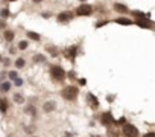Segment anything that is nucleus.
Listing matches in <instances>:
<instances>
[{"label": "nucleus", "instance_id": "obj_25", "mask_svg": "<svg viewBox=\"0 0 155 137\" xmlns=\"http://www.w3.org/2000/svg\"><path fill=\"white\" fill-rule=\"evenodd\" d=\"M8 78H9V81L12 82L15 78H18V73H17V70H11V72H8Z\"/></svg>", "mask_w": 155, "mask_h": 137}, {"label": "nucleus", "instance_id": "obj_37", "mask_svg": "<svg viewBox=\"0 0 155 137\" xmlns=\"http://www.w3.org/2000/svg\"><path fill=\"white\" fill-rule=\"evenodd\" d=\"M9 3H14V2H18V0H8Z\"/></svg>", "mask_w": 155, "mask_h": 137}, {"label": "nucleus", "instance_id": "obj_42", "mask_svg": "<svg viewBox=\"0 0 155 137\" xmlns=\"http://www.w3.org/2000/svg\"><path fill=\"white\" fill-rule=\"evenodd\" d=\"M32 137H35V136H32Z\"/></svg>", "mask_w": 155, "mask_h": 137}, {"label": "nucleus", "instance_id": "obj_33", "mask_svg": "<svg viewBox=\"0 0 155 137\" xmlns=\"http://www.w3.org/2000/svg\"><path fill=\"white\" fill-rule=\"evenodd\" d=\"M143 137H155V132L154 131H150V132H146V134Z\"/></svg>", "mask_w": 155, "mask_h": 137}, {"label": "nucleus", "instance_id": "obj_14", "mask_svg": "<svg viewBox=\"0 0 155 137\" xmlns=\"http://www.w3.org/2000/svg\"><path fill=\"white\" fill-rule=\"evenodd\" d=\"M8 108H9V101L6 98H0V113L5 114L8 111Z\"/></svg>", "mask_w": 155, "mask_h": 137}, {"label": "nucleus", "instance_id": "obj_10", "mask_svg": "<svg viewBox=\"0 0 155 137\" xmlns=\"http://www.w3.org/2000/svg\"><path fill=\"white\" fill-rule=\"evenodd\" d=\"M113 21H114V23H117V24H122V26H131V24H134V20L128 19V17H123V15H119L117 19H114Z\"/></svg>", "mask_w": 155, "mask_h": 137}, {"label": "nucleus", "instance_id": "obj_24", "mask_svg": "<svg viewBox=\"0 0 155 137\" xmlns=\"http://www.w3.org/2000/svg\"><path fill=\"white\" fill-rule=\"evenodd\" d=\"M132 17L134 19H141V17H149V14H144L141 11H132Z\"/></svg>", "mask_w": 155, "mask_h": 137}, {"label": "nucleus", "instance_id": "obj_23", "mask_svg": "<svg viewBox=\"0 0 155 137\" xmlns=\"http://www.w3.org/2000/svg\"><path fill=\"white\" fill-rule=\"evenodd\" d=\"M14 66H15V69H23L24 67V66H26V61L23 60V58H17L15 60V63H14Z\"/></svg>", "mask_w": 155, "mask_h": 137}, {"label": "nucleus", "instance_id": "obj_21", "mask_svg": "<svg viewBox=\"0 0 155 137\" xmlns=\"http://www.w3.org/2000/svg\"><path fill=\"white\" fill-rule=\"evenodd\" d=\"M29 47V41L28 40H20L18 43H17V49L18 50H26Z\"/></svg>", "mask_w": 155, "mask_h": 137}, {"label": "nucleus", "instance_id": "obj_12", "mask_svg": "<svg viewBox=\"0 0 155 137\" xmlns=\"http://www.w3.org/2000/svg\"><path fill=\"white\" fill-rule=\"evenodd\" d=\"M3 38H5L6 43H12V41H14V38H15V32L12 29L6 28L5 30H3Z\"/></svg>", "mask_w": 155, "mask_h": 137}, {"label": "nucleus", "instance_id": "obj_9", "mask_svg": "<svg viewBox=\"0 0 155 137\" xmlns=\"http://www.w3.org/2000/svg\"><path fill=\"white\" fill-rule=\"evenodd\" d=\"M56 107H58V104H56V101H46V102L43 104V111L44 113H52V111H55Z\"/></svg>", "mask_w": 155, "mask_h": 137}, {"label": "nucleus", "instance_id": "obj_2", "mask_svg": "<svg viewBox=\"0 0 155 137\" xmlns=\"http://www.w3.org/2000/svg\"><path fill=\"white\" fill-rule=\"evenodd\" d=\"M75 15H78V17H90L94 14V6L90 5V3H87V2H84L81 3L78 8H75Z\"/></svg>", "mask_w": 155, "mask_h": 137}, {"label": "nucleus", "instance_id": "obj_38", "mask_svg": "<svg viewBox=\"0 0 155 137\" xmlns=\"http://www.w3.org/2000/svg\"><path fill=\"white\" fill-rule=\"evenodd\" d=\"M91 137H102V136H96V134H93Z\"/></svg>", "mask_w": 155, "mask_h": 137}, {"label": "nucleus", "instance_id": "obj_18", "mask_svg": "<svg viewBox=\"0 0 155 137\" xmlns=\"http://www.w3.org/2000/svg\"><path fill=\"white\" fill-rule=\"evenodd\" d=\"M11 81H5V82H2L0 84V91H2V93H8V91L11 90Z\"/></svg>", "mask_w": 155, "mask_h": 137}, {"label": "nucleus", "instance_id": "obj_32", "mask_svg": "<svg viewBox=\"0 0 155 137\" xmlns=\"http://www.w3.org/2000/svg\"><path fill=\"white\" fill-rule=\"evenodd\" d=\"M116 123H119V125H123V123H126V119L125 117H120L119 120H116Z\"/></svg>", "mask_w": 155, "mask_h": 137}, {"label": "nucleus", "instance_id": "obj_4", "mask_svg": "<svg viewBox=\"0 0 155 137\" xmlns=\"http://www.w3.org/2000/svg\"><path fill=\"white\" fill-rule=\"evenodd\" d=\"M73 19H75V12L70 9H64V11L58 12V15H56V21L61 24L70 23V21H73Z\"/></svg>", "mask_w": 155, "mask_h": 137}, {"label": "nucleus", "instance_id": "obj_6", "mask_svg": "<svg viewBox=\"0 0 155 137\" xmlns=\"http://www.w3.org/2000/svg\"><path fill=\"white\" fill-rule=\"evenodd\" d=\"M134 24H137L139 28H143V29H152L155 28L152 20L149 19V17H141V19H135L134 20Z\"/></svg>", "mask_w": 155, "mask_h": 137}, {"label": "nucleus", "instance_id": "obj_36", "mask_svg": "<svg viewBox=\"0 0 155 137\" xmlns=\"http://www.w3.org/2000/svg\"><path fill=\"white\" fill-rule=\"evenodd\" d=\"M43 0H32V3H41Z\"/></svg>", "mask_w": 155, "mask_h": 137}, {"label": "nucleus", "instance_id": "obj_17", "mask_svg": "<svg viewBox=\"0 0 155 137\" xmlns=\"http://www.w3.org/2000/svg\"><path fill=\"white\" fill-rule=\"evenodd\" d=\"M24 113L29 114V116H32V117H37V108H35L34 105H26V107H24Z\"/></svg>", "mask_w": 155, "mask_h": 137}, {"label": "nucleus", "instance_id": "obj_30", "mask_svg": "<svg viewBox=\"0 0 155 137\" xmlns=\"http://www.w3.org/2000/svg\"><path fill=\"white\" fill-rule=\"evenodd\" d=\"M41 17H43V19H50L52 12H41Z\"/></svg>", "mask_w": 155, "mask_h": 137}, {"label": "nucleus", "instance_id": "obj_35", "mask_svg": "<svg viewBox=\"0 0 155 137\" xmlns=\"http://www.w3.org/2000/svg\"><path fill=\"white\" fill-rule=\"evenodd\" d=\"M15 52H17L15 47H9V54H15Z\"/></svg>", "mask_w": 155, "mask_h": 137}, {"label": "nucleus", "instance_id": "obj_16", "mask_svg": "<svg viewBox=\"0 0 155 137\" xmlns=\"http://www.w3.org/2000/svg\"><path fill=\"white\" fill-rule=\"evenodd\" d=\"M26 37L29 40H34V41H40V40H41V35L38 32H34V30H28V32H26Z\"/></svg>", "mask_w": 155, "mask_h": 137}, {"label": "nucleus", "instance_id": "obj_29", "mask_svg": "<svg viewBox=\"0 0 155 137\" xmlns=\"http://www.w3.org/2000/svg\"><path fill=\"white\" fill-rule=\"evenodd\" d=\"M67 76H69L70 79H73V81H75V79L78 78V76H76V72H75V70H70V72L67 73Z\"/></svg>", "mask_w": 155, "mask_h": 137}, {"label": "nucleus", "instance_id": "obj_34", "mask_svg": "<svg viewBox=\"0 0 155 137\" xmlns=\"http://www.w3.org/2000/svg\"><path fill=\"white\" fill-rule=\"evenodd\" d=\"M2 61H3V64H5V66H9V64H11V61L8 60V58H6V60H2Z\"/></svg>", "mask_w": 155, "mask_h": 137}, {"label": "nucleus", "instance_id": "obj_15", "mask_svg": "<svg viewBox=\"0 0 155 137\" xmlns=\"http://www.w3.org/2000/svg\"><path fill=\"white\" fill-rule=\"evenodd\" d=\"M100 119H102V123H104V125H109V123L116 122V120L111 117V113H104V114L100 116Z\"/></svg>", "mask_w": 155, "mask_h": 137}, {"label": "nucleus", "instance_id": "obj_11", "mask_svg": "<svg viewBox=\"0 0 155 137\" xmlns=\"http://www.w3.org/2000/svg\"><path fill=\"white\" fill-rule=\"evenodd\" d=\"M87 102H88V105H90L93 110L99 108V101H97V98L93 93H87Z\"/></svg>", "mask_w": 155, "mask_h": 137}, {"label": "nucleus", "instance_id": "obj_39", "mask_svg": "<svg viewBox=\"0 0 155 137\" xmlns=\"http://www.w3.org/2000/svg\"><path fill=\"white\" fill-rule=\"evenodd\" d=\"M2 60H3V56H2V55H0V63H2Z\"/></svg>", "mask_w": 155, "mask_h": 137}, {"label": "nucleus", "instance_id": "obj_40", "mask_svg": "<svg viewBox=\"0 0 155 137\" xmlns=\"http://www.w3.org/2000/svg\"><path fill=\"white\" fill-rule=\"evenodd\" d=\"M79 2H81V3H84V2H87V0H79Z\"/></svg>", "mask_w": 155, "mask_h": 137}, {"label": "nucleus", "instance_id": "obj_8", "mask_svg": "<svg viewBox=\"0 0 155 137\" xmlns=\"http://www.w3.org/2000/svg\"><path fill=\"white\" fill-rule=\"evenodd\" d=\"M113 11L114 12H117V14H120V15H126L128 12H129V8H128L126 5H123V3H113Z\"/></svg>", "mask_w": 155, "mask_h": 137}, {"label": "nucleus", "instance_id": "obj_7", "mask_svg": "<svg viewBox=\"0 0 155 137\" xmlns=\"http://www.w3.org/2000/svg\"><path fill=\"white\" fill-rule=\"evenodd\" d=\"M78 50H79L78 46H76V44H73V46H70V47H67V49L64 50V56L67 60H72L73 61L78 56Z\"/></svg>", "mask_w": 155, "mask_h": 137}, {"label": "nucleus", "instance_id": "obj_5", "mask_svg": "<svg viewBox=\"0 0 155 137\" xmlns=\"http://www.w3.org/2000/svg\"><path fill=\"white\" fill-rule=\"evenodd\" d=\"M122 132L126 137H137L139 136V130H137V126L132 125V123H123Z\"/></svg>", "mask_w": 155, "mask_h": 137}, {"label": "nucleus", "instance_id": "obj_19", "mask_svg": "<svg viewBox=\"0 0 155 137\" xmlns=\"http://www.w3.org/2000/svg\"><path fill=\"white\" fill-rule=\"evenodd\" d=\"M12 99H14V102L18 104V105H23V102H24V96L21 93H14L12 95Z\"/></svg>", "mask_w": 155, "mask_h": 137}, {"label": "nucleus", "instance_id": "obj_27", "mask_svg": "<svg viewBox=\"0 0 155 137\" xmlns=\"http://www.w3.org/2000/svg\"><path fill=\"white\" fill-rule=\"evenodd\" d=\"M12 82H14V85H15V87H21V85H23V82H24V81H23L21 78H15Z\"/></svg>", "mask_w": 155, "mask_h": 137}, {"label": "nucleus", "instance_id": "obj_3", "mask_svg": "<svg viewBox=\"0 0 155 137\" xmlns=\"http://www.w3.org/2000/svg\"><path fill=\"white\" fill-rule=\"evenodd\" d=\"M79 95V90L76 85H65L63 90H61V96L65 101H75Z\"/></svg>", "mask_w": 155, "mask_h": 137}, {"label": "nucleus", "instance_id": "obj_26", "mask_svg": "<svg viewBox=\"0 0 155 137\" xmlns=\"http://www.w3.org/2000/svg\"><path fill=\"white\" fill-rule=\"evenodd\" d=\"M109 23V20H100V21H97V23L94 24V28L96 29H100L102 26H105V24H108Z\"/></svg>", "mask_w": 155, "mask_h": 137}, {"label": "nucleus", "instance_id": "obj_13", "mask_svg": "<svg viewBox=\"0 0 155 137\" xmlns=\"http://www.w3.org/2000/svg\"><path fill=\"white\" fill-rule=\"evenodd\" d=\"M0 19H3V20H8V19H11V9L8 6H3V8H0Z\"/></svg>", "mask_w": 155, "mask_h": 137}, {"label": "nucleus", "instance_id": "obj_20", "mask_svg": "<svg viewBox=\"0 0 155 137\" xmlns=\"http://www.w3.org/2000/svg\"><path fill=\"white\" fill-rule=\"evenodd\" d=\"M46 49H47V54H50V56H53V58L59 55V50L55 46H46Z\"/></svg>", "mask_w": 155, "mask_h": 137}, {"label": "nucleus", "instance_id": "obj_1", "mask_svg": "<svg viewBox=\"0 0 155 137\" xmlns=\"http://www.w3.org/2000/svg\"><path fill=\"white\" fill-rule=\"evenodd\" d=\"M49 75H50L52 81L55 82H63L65 78H67V73H65V70L61 67L58 64H53L50 66V70H49Z\"/></svg>", "mask_w": 155, "mask_h": 137}, {"label": "nucleus", "instance_id": "obj_28", "mask_svg": "<svg viewBox=\"0 0 155 137\" xmlns=\"http://www.w3.org/2000/svg\"><path fill=\"white\" fill-rule=\"evenodd\" d=\"M6 28H8V23H6V20L0 19V30H5Z\"/></svg>", "mask_w": 155, "mask_h": 137}, {"label": "nucleus", "instance_id": "obj_22", "mask_svg": "<svg viewBox=\"0 0 155 137\" xmlns=\"http://www.w3.org/2000/svg\"><path fill=\"white\" fill-rule=\"evenodd\" d=\"M32 61L34 63H46V56H44L43 54H35L32 56Z\"/></svg>", "mask_w": 155, "mask_h": 137}, {"label": "nucleus", "instance_id": "obj_31", "mask_svg": "<svg viewBox=\"0 0 155 137\" xmlns=\"http://www.w3.org/2000/svg\"><path fill=\"white\" fill-rule=\"evenodd\" d=\"M78 82H79V85H85V84H87V79H85V78H79Z\"/></svg>", "mask_w": 155, "mask_h": 137}, {"label": "nucleus", "instance_id": "obj_41", "mask_svg": "<svg viewBox=\"0 0 155 137\" xmlns=\"http://www.w3.org/2000/svg\"><path fill=\"white\" fill-rule=\"evenodd\" d=\"M0 84H2V79H0Z\"/></svg>", "mask_w": 155, "mask_h": 137}]
</instances>
